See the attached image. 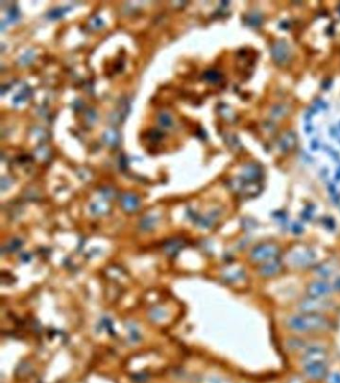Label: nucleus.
Instances as JSON below:
<instances>
[{"mask_svg": "<svg viewBox=\"0 0 340 383\" xmlns=\"http://www.w3.org/2000/svg\"><path fill=\"white\" fill-rule=\"evenodd\" d=\"M327 353L326 350L320 345H309L307 349L303 352L302 362L304 365L316 363V362H325Z\"/></svg>", "mask_w": 340, "mask_h": 383, "instance_id": "6", "label": "nucleus"}, {"mask_svg": "<svg viewBox=\"0 0 340 383\" xmlns=\"http://www.w3.org/2000/svg\"><path fill=\"white\" fill-rule=\"evenodd\" d=\"M304 374L313 380H321L327 376L325 362H316L304 365Z\"/></svg>", "mask_w": 340, "mask_h": 383, "instance_id": "8", "label": "nucleus"}, {"mask_svg": "<svg viewBox=\"0 0 340 383\" xmlns=\"http://www.w3.org/2000/svg\"><path fill=\"white\" fill-rule=\"evenodd\" d=\"M280 254L279 246L274 242H265L254 247L249 253V260L256 264H262L277 258Z\"/></svg>", "mask_w": 340, "mask_h": 383, "instance_id": "2", "label": "nucleus"}, {"mask_svg": "<svg viewBox=\"0 0 340 383\" xmlns=\"http://www.w3.org/2000/svg\"><path fill=\"white\" fill-rule=\"evenodd\" d=\"M64 12H65V10H63L62 8L54 9V10H51V11L49 12V17H50V18H58V17H60Z\"/></svg>", "mask_w": 340, "mask_h": 383, "instance_id": "15", "label": "nucleus"}, {"mask_svg": "<svg viewBox=\"0 0 340 383\" xmlns=\"http://www.w3.org/2000/svg\"><path fill=\"white\" fill-rule=\"evenodd\" d=\"M172 118L168 113H161L159 115V123L164 127H169L172 125Z\"/></svg>", "mask_w": 340, "mask_h": 383, "instance_id": "12", "label": "nucleus"}, {"mask_svg": "<svg viewBox=\"0 0 340 383\" xmlns=\"http://www.w3.org/2000/svg\"><path fill=\"white\" fill-rule=\"evenodd\" d=\"M290 383H303V381L301 380V378H298V377H295V378H293V379H291Z\"/></svg>", "mask_w": 340, "mask_h": 383, "instance_id": "16", "label": "nucleus"}, {"mask_svg": "<svg viewBox=\"0 0 340 383\" xmlns=\"http://www.w3.org/2000/svg\"><path fill=\"white\" fill-rule=\"evenodd\" d=\"M332 307V303L326 299H314L305 298L298 303L299 312H313V313H322L326 312Z\"/></svg>", "mask_w": 340, "mask_h": 383, "instance_id": "4", "label": "nucleus"}, {"mask_svg": "<svg viewBox=\"0 0 340 383\" xmlns=\"http://www.w3.org/2000/svg\"><path fill=\"white\" fill-rule=\"evenodd\" d=\"M286 326L293 332L300 334L321 333L331 330V321L322 313L299 312L291 315L286 321Z\"/></svg>", "mask_w": 340, "mask_h": 383, "instance_id": "1", "label": "nucleus"}, {"mask_svg": "<svg viewBox=\"0 0 340 383\" xmlns=\"http://www.w3.org/2000/svg\"><path fill=\"white\" fill-rule=\"evenodd\" d=\"M289 261L291 264L296 268H306L313 264L316 255L314 252L308 248H294L291 250L288 255Z\"/></svg>", "mask_w": 340, "mask_h": 383, "instance_id": "3", "label": "nucleus"}, {"mask_svg": "<svg viewBox=\"0 0 340 383\" xmlns=\"http://www.w3.org/2000/svg\"><path fill=\"white\" fill-rule=\"evenodd\" d=\"M205 78L211 82H216L219 78V74L217 71H207Z\"/></svg>", "mask_w": 340, "mask_h": 383, "instance_id": "14", "label": "nucleus"}, {"mask_svg": "<svg viewBox=\"0 0 340 383\" xmlns=\"http://www.w3.org/2000/svg\"><path fill=\"white\" fill-rule=\"evenodd\" d=\"M104 139L105 141L109 144V145H116V143L118 142L119 140V136L118 134L116 133V131L114 130H110V131H107L104 135Z\"/></svg>", "mask_w": 340, "mask_h": 383, "instance_id": "11", "label": "nucleus"}, {"mask_svg": "<svg viewBox=\"0 0 340 383\" xmlns=\"http://www.w3.org/2000/svg\"><path fill=\"white\" fill-rule=\"evenodd\" d=\"M122 202H123V205L124 208L128 211H134L137 209L138 207V204H139V201L132 195H125L124 198L122 199Z\"/></svg>", "mask_w": 340, "mask_h": 383, "instance_id": "9", "label": "nucleus"}, {"mask_svg": "<svg viewBox=\"0 0 340 383\" xmlns=\"http://www.w3.org/2000/svg\"><path fill=\"white\" fill-rule=\"evenodd\" d=\"M283 269V261H281L278 257L271 259L269 261L264 262L258 266V274L262 278L269 279L276 277L281 274Z\"/></svg>", "mask_w": 340, "mask_h": 383, "instance_id": "7", "label": "nucleus"}, {"mask_svg": "<svg viewBox=\"0 0 340 383\" xmlns=\"http://www.w3.org/2000/svg\"><path fill=\"white\" fill-rule=\"evenodd\" d=\"M326 383H340V373L334 372L326 376Z\"/></svg>", "mask_w": 340, "mask_h": 383, "instance_id": "13", "label": "nucleus"}, {"mask_svg": "<svg viewBox=\"0 0 340 383\" xmlns=\"http://www.w3.org/2000/svg\"><path fill=\"white\" fill-rule=\"evenodd\" d=\"M333 285L326 280H316L307 284V297L314 299H326L333 291Z\"/></svg>", "mask_w": 340, "mask_h": 383, "instance_id": "5", "label": "nucleus"}, {"mask_svg": "<svg viewBox=\"0 0 340 383\" xmlns=\"http://www.w3.org/2000/svg\"><path fill=\"white\" fill-rule=\"evenodd\" d=\"M316 273L319 276L320 279L325 280V278H327L328 276H330L332 274V267H329L327 263L321 264V266H319L316 270Z\"/></svg>", "mask_w": 340, "mask_h": 383, "instance_id": "10", "label": "nucleus"}]
</instances>
